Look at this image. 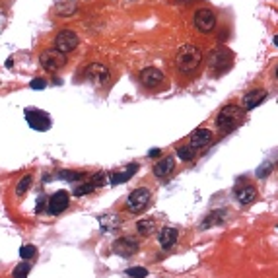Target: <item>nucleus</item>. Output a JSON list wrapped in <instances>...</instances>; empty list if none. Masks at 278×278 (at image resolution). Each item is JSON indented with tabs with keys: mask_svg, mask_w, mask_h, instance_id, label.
<instances>
[{
	"mask_svg": "<svg viewBox=\"0 0 278 278\" xmlns=\"http://www.w3.org/2000/svg\"><path fill=\"white\" fill-rule=\"evenodd\" d=\"M202 63V51L197 45L185 43L179 47L177 55H175V65L183 74H191L200 67Z\"/></svg>",
	"mask_w": 278,
	"mask_h": 278,
	"instance_id": "obj_1",
	"label": "nucleus"
},
{
	"mask_svg": "<svg viewBox=\"0 0 278 278\" xmlns=\"http://www.w3.org/2000/svg\"><path fill=\"white\" fill-rule=\"evenodd\" d=\"M245 119V111L239 107V105H235V103H230V105H226L220 109L218 113V117H216V125H218V129L224 131V133H230V131H234L235 127H239Z\"/></svg>",
	"mask_w": 278,
	"mask_h": 278,
	"instance_id": "obj_2",
	"label": "nucleus"
},
{
	"mask_svg": "<svg viewBox=\"0 0 278 278\" xmlns=\"http://www.w3.org/2000/svg\"><path fill=\"white\" fill-rule=\"evenodd\" d=\"M206 63H208V67H210L212 70L226 72V70H230L232 65H234V53H232L228 47H224V45H216L210 53H208V56H206Z\"/></svg>",
	"mask_w": 278,
	"mask_h": 278,
	"instance_id": "obj_3",
	"label": "nucleus"
},
{
	"mask_svg": "<svg viewBox=\"0 0 278 278\" xmlns=\"http://www.w3.org/2000/svg\"><path fill=\"white\" fill-rule=\"evenodd\" d=\"M25 121H27V125H29L34 131H37V133L49 131L51 125H53L49 113L41 111V109H35V107H27V109H25Z\"/></svg>",
	"mask_w": 278,
	"mask_h": 278,
	"instance_id": "obj_4",
	"label": "nucleus"
},
{
	"mask_svg": "<svg viewBox=\"0 0 278 278\" xmlns=\"http://www.w3.org/2000/svg\"><path fill=\"white\" fill-rule=\"evenodd\" d=\"M193 25L199 34H210L216 27V14L210 8H199L193 16Z\"/></svg>",
	"mask_w": 278,
	"mask_h": 278,
	"instance_id": "obj_5",
	"label": "nucleus"
},
{
	"mask_svg": "<svg viewBox=\"0 0 278 278\" xmlns=\"http://www.w3.org/2000/svg\"><path fill=\"white\" fill-rule=\"evenodd\" d=\"M67 55H63V53H58L56 49H49V51H43L41 55H39V65L43 70L47 72H56V70H60V68L67 65Z\"/></svg>",
	"mask_w": 278,
	"mask_h": 278,
	"instance_id": "obj_6",
	"label": "nucleus"
},
{
	"mask_svg": "<svg viewBox=\"0 0 278 278\" xmlns=\"http://www.w3.org/2000/svg\"><path fill=\"white\" fill-rule=\"evenodd\" d=\"M80 43L78 34H74L72 29H60L58 34L55 35V49L63 55H68L72 53Z\"/></svg>",
	"mask_w": 278,
	"mask_h": 278,
	"instance_id": "obj_7",
	"label": "nucleus"
},
{
	"mask_svg": "<svg viewBox=\"0 0 278 278\" xmlns=\"http://www.w3.org/2000/svg\"><path fill=\"white\" fill-rule=\"evenodd\" d=\"M150 202V191L146 187H138L134 189L129 197H127V208L136 214V212H142Z\"/></svg>",
	"mask_w": 278,
	"mask_h": 278,
	"instance_id": "obj_8",
	"label": "nucleus"
},
{
	"mask_svg": "<svg viewBox=\"0 0 278 278\" xmlns=\"http://www.w3.org/2000/svg\"><path fill=\"white\" fill-rule=\"evenodd\" d=\"M84 76L94 86H103L109 80V68L105 67V65H101V63H91V65H88V67L84 68Z\"/></svg>",
	"mask_w": 278,
	"mask_h": 278,
	"instance_id": "obj_9",
	"label": "nucleus"
},
{
	"mask_svg": "<svg viewBox=\"0 0 278 278\" xmlns=\"http://www.w3.org/2000/svg\"><path fill=\"white\" fill-rule=\"evenodd\" d=\"M68 202H70V195H68L67 191H56L55 195L49 199V202H47V212L56 216V214L67 210Z\"/></svg>",
	"mask_w": 278,
	"mask_h": 278,
	"instance_id": "obj_10",
	"label": "nucleus"
},
{
	"mask_svg": "<svg viewBox=\"0 0 278 278\" xmlns=\"http://www.w3.org/2000/svg\"><path fill=\"white\" fill-rule=\"evenodd\" d=\"M265 100H267V89H263V88L251 89V91L245 94L243 100H241V109H243V111L255 109V107H259Z\"/></svg>",
	"mask_w": 278,
	"mask_h": 278,
	"instance_id": "obj_11",
	"label": "nucleus"
},
{
	"mask_svg": "<svg viewBox=\"0 0 278 278\" xmlns=\"http://www.w3.org/2000/svg\"><path fill=\"white\" fill-rule=\"evenodd\" d=\"M136 251H138V243L133 237H121V239H117L113 243V253H117L119 257H125V259L133 257Z\"/></svg>",
	"mask_w": 278,
	"mask_h": 278,
	"instance_id": "obj_12",
	"label": "nucleus"
},
{
	"mask_svg": "<svg viewBox=\"0 0 278 278\" xmlns=\"http://www.w3.org/2000/svg\"><path fill=\"white\" fill-rule=\"evenodd\" d=\"M140 82L144 84L146 88H158L162 82H164V72L160 70V68H144L142 72H140Z\"/></svg>",
	"mask_w": 278,
	"mask_h": 278,
	"instance_id": "obj_13",
	"label": "nucleus"
},
{
	"mask_svg": "<svg viewBox=\"0 0 278 278\" xmlns=\"http://www.w3.org/2000/svg\"><path fill=\"white\" fill-rule=\"evenodd\" d=\"M234 197L239 204L247 206V204H251V202L257 199V189L253 187V185L241 183V185H237V187L234 189Z\"/></svg>",
	"mask_w": 278,
	"mask_h": 278,
	"instance_id": "obj_14",
	"label": "nucleus"
},
{
	"mask_svg": "<svg viewBox=\"0 0 278 278\" xmlns=\"http://www.w3.org/2000/svg\"><path fill=\"white\" fill-rule=\"evenodd\" d=\"M158 241H160V247L169 251L173 245L177 243V230L175 228H162L160 230V235H158Z\"/></svg>",
	"mask_w": 278,
	"mask_h": 278,
	"instance_id": "obj_15",
	"label": "nucleus"
},
{
	"mask_svg": "<svg viewBox=\"0 0 278 278\" xmlns=\"http://www.w3.org/2000/svg\"><path fill=\"white\" fill-rule=\"evenodd\" d=\"M212 142V133L208 129H197L195 133L191 134V140H189V146L195 150V148H204L206 144Z\"/></svg>",
	"mask_w": 278,
	"mask_h": 278,
	"instance_id": "obj_16",
	"label": "nucleus"
},
{
	"mask_svg": "<svg viewBox=\"0 0 278 278\" xmlns=\"http://www.w3.org/2000/svg\"><path fill=\"white\" fill-rule=\"evenodd\" d=\"M226 218H228V210L222 208V210H212L202 222H200V230H208L212 226H220V224L226 222Z\"/></svg>",
	"mask_w": 278,
	"mask_h": 278,
	"instance_id": "obj_17",
	"label": "nucleus"
},
{
	"mask_svg": "<svg viewBox=\"0 0 278 278\" xmlns=\"http://www.w3.org/2000/svg\"><path fill=\"white\" fill-rule=\"evenodd\" d=\"M173 169H175V158L166 156L162 158V160H158V164L154 166V175L156 177H167Z\"/></svg>",
	"mask_w": 278,
	"mask_h": 278,
	"instance_id": "obj_18",
	"label": "nucleus"
},
{
	"mask_svg": "<svg viewBox=\"0 0 278 278\" xmlns=\"http://www.w3.org/2000/svg\"><path fill=\"white\" fill-rule=\"evenodd\" d=\"M76 10H78V0H58L55 4V14L63 18L76 14Z\"/></svg>",
	"mask_w": 278,
	"mask_h": 278,
	"instance_id": "obj_19",
	"label": "nucleus"
},
{
	"mask_svg": "<svg viewBox=\"0 0 278 278\" xmlns=\"http://www.w3.org/2000/svg\"><path fill=\"white\" fill-rule=\"evenodd\" d=\"M136 169H138V166H136V164H131V166H129V169L113 173V175H111V185H119V183H125V181H129V179H131L134 175V173H136Z\"/></svg>",
	"mask_w": 278,
	"mask_h": 278,
	"instance_id": "obj_20",
	"label": "nucleus"
},
{
	"mask_svg": "<svg viewBox=\"0 0 278 278\" xmlns=\"http://www.w3.org/2000/svg\"><path fill=\"white\" fill-rule=\"evenodd\" d=\"M156 220L154 218H142V220H138L136 224V230H138V234L140 235H150L156 232Z\"/></svg>",
	"mask_w": 278,
	"mask_h": 278,
	"instance_id": "obj_21",
	"label": "nucleus"
},
{
	"mask_svg": "<svg viewBox=\"0 0 278 278\" xmlns=\"http://www.w3.org/2000/svg\"><path fill=\"white\" fill-rule=\"evenodd\" d=\"M29 272H32V265L29 263H20L12 270V278H27Z\"/></svg>",
	"mask_w": 278,
	"mask_h": 278,
	"instance_id": "obj_22",
	"label": "nucleus"
},
{
	"mask_svg": "<svg viewBox=\"0 0 278 278\" xmlns=\"http://www.w3.org/2000/svg\"><path fill=\"white\" fill-rule=\"evenodd\" d=\"M20 257L23 259V263L32 261L34 257H37V247H34V245H22L20 247Z\"/></svg>",
	"mask_w": 278,
	"mask_h": 278,
	"instance_id": "obj_23",
	"label": "nucleus"
},
{
	"mask_svg": "<svg viewBox=\"0 0 278 278\" xmlns=\"http://www.w3.org/2000/svg\"><path fill=\"white\" fill-rule=\"evenodd\" d=\"M56 177L74 183V181H80V179H82V173H78V171H68V169H60V171L56 173Z\"/></svg>",
	"mask_w": 278,
	"mask_h": 278,
	"instance_id": "obj_24",
	"label": "nucleus"
},
{
	"mask_svg": "<svg viewBox=\"0 0 278 278\" xmlns=\"http://www.w3.org/2000/svg\"><path fill=\"white\" fill-rule=\"evenodd\" d=\"M177 156L183 160V162H191L195 158V150L191 146H179L177 148Z\"/></svg>",
	"mask_w": 278,
	"mask_h": 278,
	"instance_id": "obj_25",
	"label": "nucleus"
},
{
	"mask_svg": "<svg viewBox=\"0 0 278 278\" xmlns=\"http://www.w3.org/2000/svg\"><path fill=\"white\" fill-rule=\"evenodd\" d=\"M32 181H34V177H32V175H23V177L20 179V181H18V187H16V193H18V195H23L25 191H27L29 187H32Z\"/></svg>",
	"mask_w": 278,
	"mask_h": 278,
	"instance_id": "obj_26",
	"label": "nucleus"
},
{
	"mask_svg": "<svg viewBox=\"0 0 278 278\" xmlns=\"http://www.w3.org/2000/svg\"><path fill=\"white\" fill-rule=\"evenodd\" d=\"M125 274L131 278H144V276H148V270H146L144 267H131V268H127Z\"/></svg>",
	"mask_w": 278,
	"mask_h": 278,
	"instance_id": "obj_27",
	"label": "nucleus"
},
{
	"mask_svg": "<svg viewBox=\"0 0 278 278\" xmlns=\"http://www.w3.org/2000/svg\"><path fill=\"white\" fill-rule=\"evenodd\" d=\"M96 189H98V187H96V185L89 181V183L78 185V187L74 189V195H76V197H84V195H88V193H91V191H96Z\"/></svg>",
	"mask_w": 278,
	"mask_h": 278,
	"instance_id": "obj_28",
	"label": "nucleus"
},
{
	"mask_svg": "<svg viewBox=\"0 0 278 278\" xmlns=\"http://www.w3.org/2000/svg\"><path fill=\"white\" fill-rule=\"evenodd\" d=\"M270 171H272V164H270V162H267V164H263V166H261L259 169H257L255 175H257L259 179H263V177H267V175L270 173Z\"/></svg>",
	"mask_w": 278,
	"mask_h": 278,
	"instance_id": "obj_29",
	"label": "nucleus"
},
{
	"mask_svg": "<svg viewBox=\"0 0 278 278\" xmlns=\"http://www.w3.org/2000/svg\"><path fill=\"white\" fill-rule=\"evenodd\" d=\"M45 86H47V82H45L43 78H35V80H32V84H29V88L32 89H43Z\"/></svg>",
	"mask_w": 278,
	"mask_h": 278,
	"instance_id": "obj_30",
	"label": "nucleus"
},
{
	"mask_svg": "<svg viewBox=\"0 0 278 278\" xmlns=\"http://www.w3.org/2000/svg\"><path fill=\"white\" fill-rule=\"evenodd\" d=\"M160 154H162V150H160V148H152V150L148 152V156L150 158H158Z\"/></svg>",
	"mask_w": 278,
	"mask_h": 278,
	"instance_id": "obj_31",
	"label": "nucleus"
},
{
	"mask_svg": "<svg viewBox=\"0 0 278 278\" xmlns=\"http://www.w3.org/2000/svg\"><path fill=\"white\" fill-rule=\"evenodd\" d=\"M179 2H183V4H189V2H193V0H179Z\"/></svg>",
	"mask_w": 278,
	"mask_h": 278,
	"instance_id": "obj_32",
	"label": "nucleus"
},
{
	"mask_svg": "<svg viewBox=\"0 0 278 278\" xmlns=\"http://www.w3.org/2000/svg\"><path fill=\"white\" fill-rule=\"evenodd\" d=\"M274 45L278 47V35H274Z\"/></svg>",
	"mask_w": 278,
	"mask_h": 278,
	"instance_id": "obj_33",
	"label": "nucleus"
},
{
	"mask_svg": "<svg viewBox=\"0 0 278 278\" xmlns=\"http://www.w3.org/2000/svg\"><path fill=\"white\" fill-rule=\"evenodd\" d=\"M274 74H276V78H278V67H276V70H274Z\"/></svg>",
	"mask_w": 278,
	"mask_h": 278,
	"instance_id": "obj_34",
	"label": "nucleus"
}]
</instances>
